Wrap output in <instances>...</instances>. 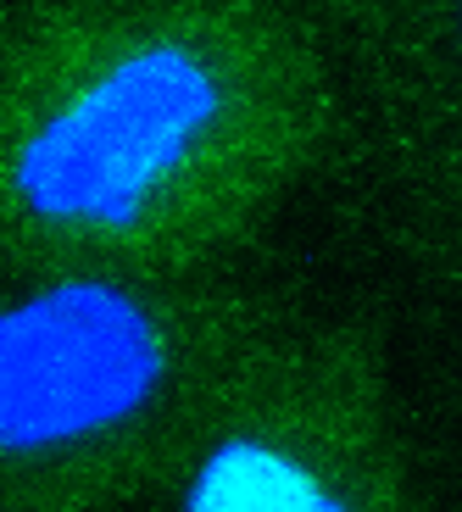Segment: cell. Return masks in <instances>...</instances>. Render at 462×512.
<instances>
[{
    "label": "cell",
    "instance_id": "6da1fadb",
    "mask_svg": "<svg viewBox=\"0 0 462 512\" xmlns=\"http://www.w3.org/2000/svg\"><path fill=\"white\" fill-rule=\"evenodd\" d=\"M218 117V84L184 51H140L117 62L90 95L39 128L17 162V190L51 223L140 218L151 190L190 156Z\"/></svg>",
    "mask_w": 462,
    "mask_h": 512
},
{
    "label": "cell",
    "instance_id": "7a4b0ae2",
    "mask_svg": "<svg viewBox=\"0 0 462 512\" xmlns=\"http://www.w3.org/2000/svg\"><path fill=\"white\" fill-rule=\"evenodd\" d=\"M162 346L140 301L112 284H56L0 312V451L95 435L145 407Z\"/></svg>",
    "mask_w": 462,
    "mask_h": 512
},
{
    "label": "cell",
    "instance_id": "3957f363",
    "mask_svg": "<svg viewBox=\"0 0 462 512\" xmlns=\"http://www.w3.org/2000/svg\"><path fill=\"white\" fill-rule=\"evenodd\" d=\"M184 512H351L340 496L318 485L296 457L257 440H223L201 462Z\"/></svg>",
    "mask_w": 462,
    "mask_h": 512
}]
</instances>
